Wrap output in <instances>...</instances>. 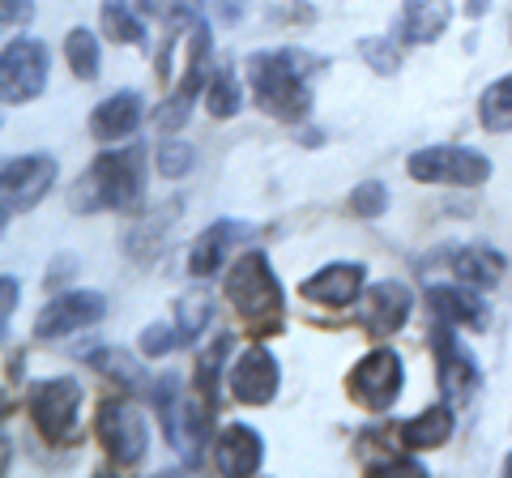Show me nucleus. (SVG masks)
Here are the masks:
<instances>
[{
    "mask_svg": "<svg viewBox=\"0 0 512 478\" xmlns=\"http://www.w3.org/2000/svg\"><path fill=\"white\" fill-rule=\"evenodd\" d=\"M453 274L457 282H466L474 286V291H487V286H495L504 278V257L495 248H461L457 257H453Z\"/></svg>",
    "mask_w": 512,
    "mask_h": 478,
    "instance_id": "obj_23",
    "label": "nucleus"
},
{
    "mask_svg": "<svg viewBox=\"0 0 512 478\" xmlns=\"http://www.w3.org/2000/svg\"><path fill=\"white\" fill-rule=\"evenodd\" d=\"M457 325L440 321L431 329V355H436V380L444 402H466V397L478 389V359L470 355L461 338H453Z\"/></svg>",
    "mask_w": 512,
    "mask_h": 478,
    "instance_id": "obj_5",
    "label": "nucleus"
},
{
    "mask_svg": "<svg viewBox=\"0 0 512 478\" xmlns=\"http://www.w3.org/2000/svg\"><path fill=\"white\" fill-rule=\"evenodd\" d=\"M478 116H483L487 133H512V73L500 77L495 86H487L483 103H478Z\"/></svg>",
    "mask_w": 512,
    "mask_h": 478,
    "instance_id": "obj_25",
    "label": "nucleus"
},
{
    "mask_svg": "<svg viewBox=\"0 0 512 478\" xmlns=\"http://www.w3.org/2000/svg\"><path fill=\"white\" fill-rule=\"evenodd\" d=\"M359 56H363L376 73H384V77L402 69V52L393 47V39H380V35H376V39H363V43H359Z\"/></svg>",
    "mask_w": 512,
    "mask_h": 478,
    "instance_id": "obj_29",
    "label": "nucleus"
},
{
    "mask_svg": "<svg viewBox=\"0 0 512 478\" xmlns=\"http://www.w3.org/2000/svg\"><path fill=\"white\" fill-rule=\"evenodd\" d=\"M141 116H146V103H141L137 90H120L111 94V99H103L99 107H94L90 116V137L94 141H124L137 133Z\"/></svg>",
    "mask_w": 512,
    "mask_h": 478,
    "instance_id": "obj_16",
    "label": "nucleus"
},
{
    "mask_svg": "<svg viewBox=\"0 0 512 478\" xmlns=\"http://www.w3.org/2000/svg\"><path fill=\"white\" fill-rule=\"evenodd\" d=\"M278 380H282L278 359L269 355L265 346H248L231 368V393H235V402H244V406H265V402H274Z\"/></svg>",
    "mask_w": 512,
    "mask_h": 478,
    "instance_id": "obj_14",
    "label": "nucleus"
},
{
    "mask_svg": "<svg viewBox=\"0 0 512 478\" xmlns=\"http://www.w3.org/2000/svg\"><path fill=\"white\" fill-rule=\"evenodd\" d=\"M350 205H355V214L359 218H380L384 210H389V193H384V184L376 180H367L355 188V197H350Z\"/></svg>",
    "mask_w": 512,
    "mask_h": 478,
    "instance_id": "obj_31",
    "label": "nucleus"
},
{
    "mask_svg": "<svg viewBox=\"0 0 512 478\" xmlns=\"http://www.w3.org/2000/svg\"><path fill=\"white\" fill-rule=\"evenodd\" d=\"M363 265L355 261H338V265H325L320 274H312L308 282L299 286L303 299H312V304H325V308H350L363 291Z\"/></svg>",
    "mask_w": 512,
    "mask_h": 478,
    "instance_id": "obj_15",
    "label": "nucleus"
},
{
    "mask_svg": "<svg viewBox=\"0 0 512 478\" xmlns=\"http://www.w3.org/2000/svg\"><path fill=\"white\" fill-rule=\"evenodd\" d=\"M13 291H18V282L5 278V321H9V312H13Z\"/></svg>",
    "mask_w": 512,
    "mask_h": 478,
    "instance_id": "obj_34",
    "label": "nucleus"
},
{
    "mask_svg": "<svg viewBox=\"0 0 512 478\" xmlns=\"http://www.w3.org/2000/svg\"><path fill=\"white\" fill-rule=\"evenodd\" d=\"M90 368H94V372H103L107 380H120L124 389H141V385H146V376H141L137 359L128 355V350H120V346L94 350V355H90Z\"/></svg>",
    "mask_w": 512,
    "mask_h": 478,
    "instance_id": "obj_24",
    "label": "nucleus"
},
{
    "mask_svg": "<svg viewBox=\"0 0 512 478\" xmlns=\"http://www.w3.org/2000/svg\"><path fill=\"white\" fill-rule=\"evenodd\" d=\"M210 316H214V299L205 291H192V295L180 299V308H175V329H180L184 346L201 338V329L210 325Z\"/></svg>",
    "mask_w": 512,
    "mask_h": 478,
    "instance_id": "obj_27",
    "label": "nucleus"
},
{
    "mask_svg": "<svg viewBox=\"0 0 512 478\" xmlns=\"http://www.w3.org/2000/svg\"><path fill=\"white\" fill-rule=\"evenodd\" d=\"M244 231H248L244 222H214V227H205V231L197 235V244H192V252H188V274H192V278L218 274L222 261H227V252H231V244H235V239L244 235Z\"/></svg>",
    "mask_w": 512,
    "mask_h": 478,
    "instance_id": "obj_21",
    "label": "nucleus"
},
{
    "mask_svg": "<svg viewBox=\"0 0 512 478\" xmlns=\"http://www.w3.org/2000/svg\"><path fill=\"white\" fill-rule=\"evenodd\" d=\"M487 9V0H470V13H483Z\"/></svg>",
    "mask_w": 512,
    "mask_h": 478,
    "instance_id": "obj_35",
    "label": "nucleus"
},
{
    "mask_svg": "<svg viewBox=\"0 0 512 478\" xmlns=\"http://www.w3.org/2000/svg\"><path fill=\"white\" fill-rule=\"evenodd\" d=\"M227 299L256 333L282 325V286L269 269L265 252H244L227 269Z\"/></svg>",
    "mask_w": 512,
    "mask_h": 478,
    "instance_id": "obj_3",
    "label": "nucleus"
},
{
    "mask_svg": "<svg viewBox=\"0 0 512 478\" xmlns=\"http://www.w3.org/2000/svg\"><path fill=\"white\" fill-rule=\"evenodd\" d=\"M94 432H99L103 449L111 453V461H120V466H137L141 457H146V419H141L137 406L128 402H103L99 406V419H94Z\"/></svg>",
    "mask_w": 512,
    "mask_h": 478,
    "instance_id": "obj_7",
    "label": "nucleus"
},
{
    "mask_svg": "<svg viewBox=\"0 0 512 478\" xmlns=\"http://www.w3.org/2000/svg\"><path fill=\"white\" fill-rule=\"evenodd\" d=\"M103 312H107V304H103L99 291H69V295L52 299V304L39 312L35 338H43V342L64 338V333H77V329H86L94 321H103Z\"/></svg>",
    "mask_w": 512,
    "mask_h": 478,
    "instance_id": "obj_12",
    "label": "nucleus"
},
{
    "mask_svg": "<svg viewBox=\"0 0 512 478\" xmlns=\"http://www.w3.org/2000/svg\"><path fill=\"white\" fill-rule=\"evenodd\" d=\"M146 193V154L137 146L99 154L73 184V210H137Z\"/></svg>",
    "mask_w": 512,
    "mask_h": 478,
    "instance_id": "obj_2",
    "label": "nucleus"
},
{
    "mask_svg": "<svg viewBox=\"0 0 512 478\" xmlns=\"http://www.w3.org/2000/svg\"><path fill=\"white\" fill-rule=\"evenodd\" d=\"M410 308H414V295L406 282H376L372 291L359 299V321L367 333H376V338H389L397 333L406 321H410Z\"/></svg>",
    "mask_w": 512,
    "mask_h": 478,
    "instance_id": "obj_13",
    "label": "nucleus"
},
{
    "mask_svg": "<svg viewBox=\"0 0 512 478\" xmlns=\"http://www.w3.org/2000/svg\"><path fill=\"white\" fill-rule=\"evenodd\" d=\"M205 73H210V30L197 22V26H192V52H188L184 82H180V90H175L163 107L154 111V124L163 133H175V129H184V124H188L192 103H197V94L205 86Z\"/></svg>",
    "mask_w": 512,
    "mask_h": 478,
    "instance_id": "obj_10",
    "label": "nucleus"
},
{
    "mask_svg": "<svg viewBox=\"0 0 512 478\" xmlns=\"http://www.w3.org/2000/svg\"><path fill=\"white\" fill-rule=\"evenodd\" d=\"M427 308L436 312V321L461 325V329H487V304L474 295V286H431Z\"/></svg>",
    "mask_w": 512,
    "mask_h": 478,
    "instance_id": "obj_18",
    "label": "nucleus"
},
{
    "mask_svg": "<svg viewBox=\"0 0 512 478\" xmlns=\"http://www.w3.org/2000/svg\"><path fill=\"white\" fill-rule=\"evenodd\" d=\"M453 402L444 406H427L423 414H414L397 427V440H402V449L410 453H427V449H440L444 440H453Z\"/></svg>",
    "mask_w": 512,
    "mask_h": 478,
    "instance_id": "obj_20",
    "label": "nucleus"
},
{
    "mask_svg": "<svg viewBox=\"0 0 512 478\" xmlns=\"http://www.w3.org/2000/svg\"><path fill=\"white\" fill-rule=\"evenodd\" d=\"M504 474H512V457H508V461H504Z\"/></svg>",
    "mask_w": 512,
    "mask_h": 478,
    "instance_id": "obj_36",
    "label": "nucleus"
},
{
    "mask_svg": "<svg viewBox=\"0 0 512 478\" xmlns=\"http://www.w3.org/2000/svg\"><path fill=\"white\" fill-rule=\"evenodd\" d=\"M154 0H107L103 5V30L116 43H141L146 39V13Z\"/></svg>",
    "mask_w": 512,
    "mask_h": 478,
    "instance_id": "obj_22",
    "label": "nucleus"
},
{
    "mask_svg": "<svg viewBox=\"0 0 512 478\" xmlns=\"http://www.w3.org/2000/svg\"><path fill=\"white\" fill-rule=\"evenodd\" d=\"M77 406H82V385L69 380V376L43 380V385H35V393H30V419H35V427L47 440L73 436Z\"/></svg>",
    "mask_w": 512,
    "mask_h": 478,
    "instance_id": "obj_9",
    "label": "nucleus"
},
{
    "mask_svg": "<svg viewBox=\"0 0 512 478\" xmlns=\"http://www.w3.org/2000/svg\"><path fill=\"white\" fill-rule=\"evenodd\" d=\"M47 86V47L35 39H18L0 56V90L5 103H30Z\"/></svg>",
    "mask_w": 512,
    "mask_h": 478,
    "instance_id": "obj_8",
    "label": "nucleus"
},
{
    "mask_svg": "<svg viewBox=\"0 0 512 478\" xmlns=\"http://www.w3.org/2000/svg\"><path fill=\"white\" fill-rule=\"evenodd\" d=\"M214 461H218V470H222V474L248 478V474L261 470L265 444H261V436H256L252 427L231 423V427H222V436H218V444H214Z\"/></svg>",
    "mask_w": 512,
    "mask_h": 478,
    "instance_id": "obj_17",
    "label": "nucleus"
},
{
    "mask_svg": "<svg viewBox=\"0 0 512 478\" xmlns=\"http://www.w3.org/2000/svg\"><path fill=\"white\" fill-rule=\"evenodd\" d=\"M350 393L359 397V406L367 410H389L397 402V393H402V359L393 355V350H372V355L359 359L355 376H350Z\"/></svg>",
    "mask_w": 512,
    "mask_h": 478,
    "instance_id": "obj_11",
    "label": "nucleus"
},
{
    "mask_svg": "<svg viewBox=\"0 0 512 478\" xmlns=\"http://www.w3.org/2000/svg\"><path fill=\"white\" fill-rule=\"evenodd\" d=\"M325 69L316 56L299 52V47H282V52H261L248 60V82L252 94L269 116L299 120L312 107V77Z\"/></svg>",
    "mask_w": 512,
    "mask_h": 478,
    "instance_id": "obj_1",
    "label": "nucleus"
},
{
    "mask_svg": "<svg viewBox=\"0 0 512 478\" xmlns=\"http://www.w3.org/2000/svg\"><path fill=\"white\" fill-rule=\"evenodd\" d=\"M175 346H184V338H180V329H171V325H150L146 333H141V350H146L150 359L171 355Z\"/></svg>",
    "mask_w": 512,
    "mask_h": 478,
    "instance_id": "obj_32",
    "label": "nucleus"
},
{
    "mask_svg": "<svg viewBox=\"0 0 512 478\" xmlns=\"http://www.w3.org/2000/svg\"><path fill=\"white\" fill-rule=\"evenodd\" d=\"M30 18H35V5H30V0H5V26L13 30H26L30 26Z\"/></svg>",
    "mask_w": 512,
    "mask_h": 478,
    "instance_id": "obj_33",
    "label": "nucleus"
},
{
    "mask_svg": "<svg viewBox=\"0 0 512 478\" xmlns=\"http://www.w3.org/2000/svg\"><path fill=\"white\" fill-rule=\"evenodd\" d=\"M64 56H69V65H73V77H82V82L99 77V39H94V30L73 26L69 39H64Z\"/></svg>",
    "mask_w": 512,
    "mask_h": 478,
    "instance_id": "obj_26",
    "label": "nucleus"
},
{
    "mask_svg": "<svg viewBox=\"0 0 512 478\" xmlns=\"http://www.w3.org/2000/svg\"><path fill=\"white\" fill-rule=\"evenodd\" d=\"M192 163H197V150H192L188 141H163V146H158V171H163L167 180H180L184 171H192Z\"/></svg>",
    "mask_w": 512,
    "mask_h": 478,
    "instance_id": "obj_30",
    "label": "nucleus"
},
{
    "mask_svg": "<svg viewBox=\"0 0 512 478\" xmlns=\"http://www.w3.org/2000/svg\"><path fill=\"white\" fill-rule=\"evenodd\" d=\"M235 111H239V82H235L231 69H222V73H214V82H210V116L231 120Z\"/></svg>",
    "mask_w": 512,
    "mask_h": 478,
    "instance_id": "obj_28",
    "label": "nucleus"
},
{
    "mask_svg": "<svg viewBox=\"0 0 512 478\" xmlns=\"http://www.w3.org/2000/svg\"><path fill=\"white\" fill-rule=\"evenodd\" d=\"M448 18H453V5L448 0H402V13H397V39L402 43H436Z\"/></svg>",
    "mask_w": 512,
    "mask_h": 478,
    "instance_id": "obj_19",
    "label": "nucleus"
},
{
    "mask_svg": "<svg viewBox=\"0 0 512 478\" xmlns=\"http://www.w3.org/2000/svg\"><path fill=\"white\" fill-rule=\"evenodd\" d=\"M56 184V158L52 154H26V158H9L5 175H0V193H5V218L35 210V205L52 193Z\"/></svg>",
    "mask_w": 512,
    "mask_h": 478,
    "instance_id": "obj_6",
    "label": "nucleus"
},
{
    "mask_svg": "<svg viewBox=\"0 0 512 478\" xmlns=\"http://www.w3.org/2000/svg\"><path fill=\"white\" fill-rule=\"evenodd\" d=\"M410 175L419 184H457V188H474L491 180V163L487 154L466 150V146H427L410 154Z\"/></svg>",
    "mask_w": 512,
    "mask_h": 478,
    "instance_id": "obj_4",
    "label": "nucleus"
}]
</instances>
